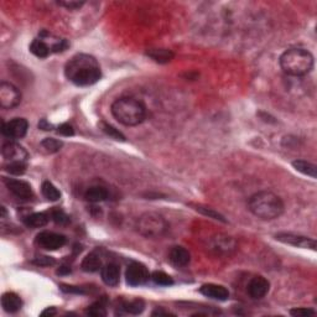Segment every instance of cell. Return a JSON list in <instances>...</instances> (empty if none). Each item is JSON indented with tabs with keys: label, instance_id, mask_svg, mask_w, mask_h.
Masks as SVG:
<instances>
[{
	"label": "cell",
	"instance_id": "b9f144b4",
	"mask_svg": "<svg viewBox=\"0 0 317 317\" xmlns=\"http://www.w3.org/2000/svg\"><path fill=\"white\" fill-rule=\"evenodd\" d=\"M161 315H171V313L168 312V311H163V310H156L152 312V316H161Z\"/></svg>",
	"mask_w": 317,
	"mask_h": 317
},
{
	"label": "cell",
	"instance_id": "f35d334b",
	"mask_svg": "<svg viewBox=\"0 0 317 317\" xmlns=\"http://www.w3.org/2000/svg\"><path fill=\"white\" fill-rule=\"evenodd\" d=\"M39 129L45 130V132H48V130H52V125H51L46 119H41L40 123H39Z\"/></svg>",
	"mask_w": 317,
	"mask_h": 317
},
{
	"label": "cell",
	"instance_id": "7c38bea8",
	"mask_svg": "<svg viewBox=\"0 0 317 317\" xmlns=\"http://www.w3.org/2000/svg\"><path fill=\"white\" fill-rule=\"evenodd\" d=\"M269 289H270V283L268 281V279L258 275V277H254L249 281L247 291L251 299L260 300V299H263L268 292H269Z\"/></svg>",
	"mask_w": 317,
	"mask_h": 317
},
{
	"label": "cell",
	"instance_id": "4dcf8cb0",
	"mask_svg": "<svg viewBox=\"0 0 317 317\" xmlns=\"http://www.w3.org/2000/svg\"><path fill=\"white\" fill-rule=\"evenodd\" d=\"M99 125H100V129H102V132L105 133L108 136H111V138L116 139V140H120V141L125 140V136L123 135V134L120 133L118 129H116V128L112 127L111 124H108V123L100 122Z\"/></svg>",
	"mask_w": 317,
	"mask_h": 317
},
{
	"label": "cell",
	"instance_id": "7402d4cb",
	"mask_svg": "<svg viewBox=\"0 0 317 317\" xmlns=\"http://www.w3.org/2000/svg\"><path fill=\"white\" fill-rule=\"evenodd\" d=\"M30 51L39 59H46L51 54L50 45L43 39H35L30 45Z\"/></svg>",
	"mask_w": 317,
	"mask_h": 317
},
{
	"label": "cell",
	"instance_id": "44dd1931",
	"mask_svg": "<svg viewBox=\"0 0 317 317\" xmlns=\"http://www.w3.org/2000/svg\"><path fill=\"white\" fill-rule=\"evenodd\" d=\"M48 216L46 213L37 212V213H31V215L26 216L24 218V223L26 227L30 228H41V227H45L48 223Z\"/></svg>",
	"mask_w": 317,
	"mask_h": 317
},
{
	"label": "cell",
	"instance_id": "836d02e7",
	"mask_svg": "<svg viewBox=\"0 0 317 317\" xmlns=\"http://www.w3.org/2000/svg\"><path fill=\"white\" fill-rule=\"evenodd\" d=\"M290 315L294 317H308L316 315V311L310 307H295L290 310Z\"/></svg>",
	"mask_w": 317,
	"mask_h": 317
},
{
	"label": "cell",
	"instance_id": "1f68e13d",
	"mask_svg": "<svg viewBox=\"0 0 317 317\" xmlns=\"http://www.w3.org/2000/svg\"><path fill=\"white\" fill-rule=\"evenodd\" d=\"M195 207V209L197 212H199V213H202V215H204V216H208L209 218H213V220H216V221H221V222H227L226 221V218L223 217L222 215H221V213H218L217 211H215V209H212V208H207V207H202V206H193Z\"/></svg>",
	"mask_w": 317,
	"mask_h": 317
},
{
	"label": "cell",
	"instance_id": "8992f818",
	"mask_svg": "<svg viewBox=\"0 0 317 317\" xmlns=\"http://www.w3.org/2000/svg\"><path fill=\"white\" fill-rule=\"evenodd\" d=\"M21 102V92L18 87L9 82H2L0 84V105L4 109H13Z\"/></svg>",
	"mask_w": 317,
	"mask_h": 317
},
{
	"label": "cell",
	"instance_id": "e0dca14e",
	"mask_svg": "<svg viewBox=\"0 0 317 317\" xmlns=\"http://www.w3.org/2000/svg\"><path fill=\"white\" fill-rule=\"evenodd\" d=\"M170 261L175 267H186L191 260L190 251L184 247H174L169 254Z\"/></svg>",
	"mask_w": 317,
	"mask_h": 317
},
{
	"label": "cell",
	"instance_id": "74e56055",
	"mask_svg": "<svg viewBox=\"0 0 317 317\" xmlns=\"http://www.w3.org/2000/svg\"><path fill=\"white\" fill-rule=\"evenodd\" d=\"M61 290L65 292H70V294H84L83 288H79V286L61 285Z\"/></svg>",
	"mask_w": 317,
	"mask_h": 317
},
{
	"label": "cell",
	"instance_id": "4fadbf2b",
	"mask_svg": "<svg viewBox=\"0 0 317 317\" xmlns=\"http://www.w3.org/2000/svg\"><path fill=\"white\" fill-rule=\"evenodd\" d=\"M2 154L4 159H7L9 163L13 161H27L29 159V154L20 144L14 143V141H9V143H5L3 145Z\"/></svg>",
	"mask_w": 317,
	"mask_h": 317
},
{
	"label": "cell",
	"instance_id": "52a82bcc",
	"mask_svg": "<svg viewBox=\"0 0 317 317\" xmlns=\"http://www.w3.org/2000/svg\"><path fill=\"white\" fill-rule=\"evenodd\" d=\"M150 279L149 270L146 269L145 265L138 261L129 264L125 272V280L127 284L130 286H140L146 284Z\"/></svg>",
	"mask_w": 317,
	"mask_h": 317
},
{
	"label": "cell",
	"instance_id": "8fae6325",
	"mask_svg": "<svg viewBox=\"0 0 317 317\" xmlns=\"http://www.w3.org/2000/svg\"><path fill=\"white\" fill-rule=\"evenodd\" d=\"M5 185H7L8 190L18 198L30 199L34 197V191H32L31 185L27 184L26 181L16 179H7L5 180Z\"/></svg>",
	"mask_w": 317,
	"mask_h": 317
},
{
	"label": "cell",
	"instance_id": "7a4b0ae2",
	"mask_svg": "<svg viewBox=\"0 0 317 317\" xmlns=\"http://www.w3.org/2000/svg\"><path fill=\"white\" fill-rule=\"evenodd\" d=\"M113 117L125 127H136L146 117V108L141 100L134 97H120L111 107Z\"/></svg>",
	"mask_w": 317,
	"mask_h": 317
},
{
	"label": "cell",
	"instance_id": "83f0119b",
	"mask_svg": "<svg viewBox=\"0 0 317 317\" xmlns=\"http://www.w3.org/2000/svg\"><path fill=\"white\" fill-rule=\"evenodd\" d=\"M150 279L159 286H171L174 284V280H172L170 275L164 272H154L150 275Z\"/></svg>",
	"mask_w": 317,
	"mask_h": 317
},
{
	"label": "cell",
	"instance_id": "5b68a950",
	"mask_svg": "<svg viewBox=\"0 0 317 317\" xmlns=\"http://www.w3.org/2000/svg\"><path fill=\"white\" fill-rule=\"evenodd\" d=\"M136 228L141 236L146 238H160L168 232L169 225L165 218L155 212H147L140 216Z\"/></svg>",
	"mask_w": 317,
	"mask_h": 317
},
{
	"label": "cell",
	"instance_id": "6da1fadb",
	"mask_svg": "<svg viewBox=\"0 0 317 317\" xmlns=\"http://www.w3.org/2000/svg\"><path fill=\"white\" fill-rule=\"evenodd\" d=\"M65 75L76 86L88 87L99 81L102 71L97 60L91 55L77 54L65 66Z\"/></svg>",
	"mask_w": 317,
	"mask_h": 317
},
{
	"label": "cell",
	"instance_id": "d590c367",
	"mask_svg": "<svg viewBox=\"0 0 317 317\" xmlns=\"http://www.w3.org/2000/svg\"><path fill=\"white\" fill-rule=\"evenodd\" d=\"M57 133L62 136H73L75 129H73L72 125L68 124V123H64V124H61L57 128Z\"/></svg>",
	"mask_w": 317,
	"mask_h": 317
},
{
	"label": "cell",
	"instance_id": "ffe728a7",
	"mask_svg": "<svg viewBox=\"0 0 317 317\" xmlns=\"http://www.w3.org/2000/svg\"><path fill=\"white\" fill-rule=\"evenodd\" d=\"M146 55L157 64H169L175 57V54L168 48H150Z\"/></svg>",
	"mask_w": 317,
	"mask_h": 317
},
{
	"label": "cell",
	"instance_id": "f1b7e54d",
	"mask_svg": "<svg viewBox=\"0 0 317 317\" xmlns=\"http://www.w3.org/2000/svg\"><path fill=\"white\" fill-rule=\"evenodd\" d=\"M26 168L27 165L25 161H13V163H9L8 165H5V171L12 175L20 176V175L25 174Z\"/></svg>",
	"mask_w": 317,
	"mask_h": 317
},
{
	"label": "cell",
	"instance_id": "9c48e42d",
	"mask_svg": "<svg viewBox=\"0 0 317 317\" xmlns=\"http://www.w3.org/2000/svg\"><path fill=\"white\" fill-rule=\"evenodd\" d=\"M275 239L284 244L292 245L296 248H302V249H316V240L311 239L308 237L299 236L294 233H278L275 234Z\"/></svg>",
	"mask_w": 317,
	"mask_h": 317
},
{
	"label": "cell",
	"instance_id": "3957f363",
	"mask_svg": "<svg viewBox=\"0 0 317 317\" xmlns=\"http://www.w3.org/2000/svg\"><path fill=\"white\" fill-rule=\"evenodd\" d=\"M249 211L263 221L277 220L284 213L283 199L270 191L254 193L248 202Z\"/></svg>",
	"mask_w": 317,
	"mask_h": 317
},
{
	"label": "cell",
	"instance_id": "2e32d148",
	"mask_svg": "<svg viewBox=\"0 0 317 317\" xmlns=\"http://www.w3.org/2000/svg\"><path fill=\"white\" fill-rule=\"evenodd\" d=\"M2 306L7 312L15 313L23 307V301L15 292H5L2 296Z\"/></svg>",
	"mask_w": 317,
	"mask_h": 317
},
{
	"label": "cell",
	"instance_id": "d4e9b609",
	"mask_svg": "<svg viewBox=\"0 0 317 317\" xmlns=\"http://www.w3.org/2000/svg\"><path fill=\"white\" fill-rule=\"evenodd\" d=\"M41 192H42L43 197L48 199V201H59L60 197H61V192L50 181L43 182L42 186H41Z\"/></svg>",
	"mask_w": 317,
	"mask_h": 317
},
{
	"label": "cell",
	"instance_id": "9a60e30c",
	"mask_svg": "<svg viewBox=\"0 0 317 317\" xmlns=\"http://www.w3.org/2000/svg\"><path fill=\"white\" fill-rule=\"evenodd\" d=\"M199 292L206 297L218 300V301H226L229 297L228 289L222 285H217V284H204L199 289Z\"/></svg>",
	"mask_w": 317,
	"mask_h": 317
},
{
	"label": "cell",
	"instance_id": "603a6c76",
	"mask_svg": "<svg viewBox=\"0 0 317 317\" xmlns=\"http://www.w3.org/2000/svg\"><path fill=\"white\" fill-rule=\"evenodd\" d=\"M292 166L296 171L301 172L302 175L310 176L311 179H316L317 176V166L315 164L308 163L306 160H295L292 161Z\"/></svg>",
	"mask_w": 317,
	"mask_h": 317
},
{
	"label": "cell",
	"instance_id": "ba28073f",
	"mask_svg": "<svg viewBox=\"0 0 317 317\" xmlns=\"http://www.w3.org/2000/svg\"><path fill=\"white\" fill-rule=\"evenodd\" d=\"M36 244L46 250H57L66 244V237L55 232H41L36 236Z\"/></svg>",
	"mask_w": 317,
	"mask_h": 317
},
{
	"label": "cell",
	"instance_id": "cb8c5ba5",
	"mask_svg": "<svg viewBox=\"0 0 317 317\" xmlns=\"http://www.w3.org/2000/svg\"><path fill=\"white\" fill-rule=\"evenodd\" d=\"M84 198L88 202H92V203H97V202L105 201L108 198V192H107L105 188L100 187V186H93L86 191Z\"/></svg>",
	"mask_w": 317,
	"mask_h": 317
},
{
	"label": "cell",
	"instance_id": "484cf974",
	"mask_svg": "<svg viewBox=\"0 0 317 317\" xmlns=\"http://www.w3.org/2000/svg\"><path fill=\"white\" fill-rule=\"evenodd\" d=\"M86 315L93 316V317H103L107 315L105 308V300L102 299L99 301H95L86 310Z\"/></svg>",
	"mask_w": 317,
	"mask_h": 317
},
{
	"label": "cell",
	"instance_id": "60d3db41",
	"mask_svg": "<svg viewBox=\"0 0 317 317\" xmlns=\"http://www.w3.org/2000/svg\"><path fill=\"white\" fill-rule=\"evenodd\" d=\"M68 273H71V269H70V268H67V267H62V268H60V270H59V272H57V274L62 275V274H68Z\"/></svg>",
	"mask_w": 317,
	"mask_h": 317
},
{
	"label": "cell",
	"instance_id": "e575fe53",
	"mask_svg": "<svg viewBox=\"0 0 317 317\" xmlns=\"http://www.w3.org/2000/svg\"><path fill=\"white\" fill-rule=\"evenodd\" d=\"M32 263L37 265V267H51V265L55 264V259L51 258V256L40 255L36 256V258L32 260Z\"/></svg>",
	"mask_w": 317,
	"mask_h": 317
},
{
	"label": "cell",
	"instance_id": "d6986e66",
	"mask_svg": "<svg viewBox=\"0 0 317 317\" xmlns=\"http://www.w3.org/2000/svg\"><path fill=\"white\" fill-rule=\"evenodd\" d=\"M102 259L95 251H92L88 255H86V258L82 260L81 264L82 270L86 273H95L102 269Z\"/></svg>",
	"mask_w": 317,
	"mask_h": 317
},
{
	"label": "cell",
	"instance_id": "277c9868",
	"mask_svg": "<svg viewBox=\"0 0 317 317\" xmlns=\"http://www.w3.org/2000/svg\"><path fill=\"white\" fill-rule=\"evenodd\" d=\"M279 64L286 75L302 77L312 71L313 56L306 48L292 47L281 55Z\"/></svg>",
	"mask_w": 317,
	"mask_h": 317
},
{
	"label": "cell",
	"instance_id": "4316f807",
	"mask_svg": "<svg viewBox=\"0 0 317 317\" xmlns=\"http://www.w3.org/2000/svg\"><path fill=\"white\" fill-rule=\"evenodd\" d=\"M122 308L127 313H130V315H139L145 308V304H144L143 300H133V301L124 302Z\"/></svg>",
	"mask_w": 317,
	"mask_h": 317
},
{
	"label": "cell",
	"instance_id": "ab89813d",
	"mask_svg": "<svg viewBox=\"0 0 317 317\" xmlns=\"http://www.w3.org/2000/svg\"><path fill=\"white\" fill-rule=\"evenodd\" d=\"M42 316H54L56 315V310H55V307H48L46 308L45 311H42V313H41Z\"/></svg>",
	"mask_w": 317,
	"mask_h": 317
},
{
	"label": "cell",
	"instance_id": "8d00e7d4",
	"mask_svg": "<svg viewBox=\"0 0 317 317\" xmlns=\"http://www.w3.org/2000/svg\"><path fill=\"white\" fill-rule=\"evenodd\" d=\"M57 4H59L60 7L66 8L67 10H77L82 7V5L84 4V3L83 2H76V0H71V2L66 0V2H59Z\"/></svg>",
	"mask_w": 317,
	"mask_h": 317
},
{
	"label": "cell",
	"instance_id": "5bb4252c",
	"mask_svg": "<svg viewBox=\"0 0 317 317\" xmlns=\"http://www.w3.org/2000/svg\"><path fill=\"white\" fill-rule=\"evenodd\" d=\"M100 277H102L103 283L105 285L114 288L119 284L120 281V268L118 264L116 263H109L103 265L102 269H100Z\"/></svg>",
	"mask_w": 317,
	"mask_h": 317
},
{
	"label": "cell",
	"instance_id": "ac0fdd59",
	"mask_svg": "<svg viewBox=\"0 0 317 317\" xmlns=\"http://www.w3.org/2000/svg\"><path fill=\"white\" fill-rule=\"evenodd\" d=\"M212 249H215L217 253H229L231 250L236 249V242L232 237L228 236H218L213 239Z\"/></svg>",
	"mask_w": 317,
	"mask_h": 317
},
{
	"label": "cell",
	"instance_id": "f546056e",
	"mask_svg": "<svg viewBox=\"0 0 317 317\" xmlns=\"http://www.w3.org/2000/svg\"><path fill=\"white\" fill-rule=\"evenodd\" d=\"M62 145H64V143L57 140V139H55V138H46L41 141V146H42L46 151L51 152V154L60 151Z\"/></svg>",
	"mask_w": 317,
	"mask_h": 317
},
{
	"label": "cell",
	"instance_id": "30bf717a",
	"mask_svg": "<svg viewBox=\"0 0 317 317\" xmlns=\"http://www.w3.org/2000/svg\"><path fill=\"white\" fill-rule=\"evenodd\" d=\"M29 123L24 118H15L3 124V135L9 139H21L26 135Z\"/></svg>",
	"mask_w": 317,
	"mask_h": 317
},
{
	"label": "cell",
	"instance_id": "d6a6232c",
	"mask_svg": "<svg viewBox=\"0 0 317 317\" xmlns=\"http://www.w3.org/2000/svg\"><path fill=\"white\" fill-rule=\"evenodd\" d=\"M51 217H52L54 222L56 223V225H60V226H66L70 223V217L65 213L62 209L57 208V209H54L52 212H51Z\"/></svg>",
	"mask_w": 317,
	"mask_h": 317
}]
</instances>
